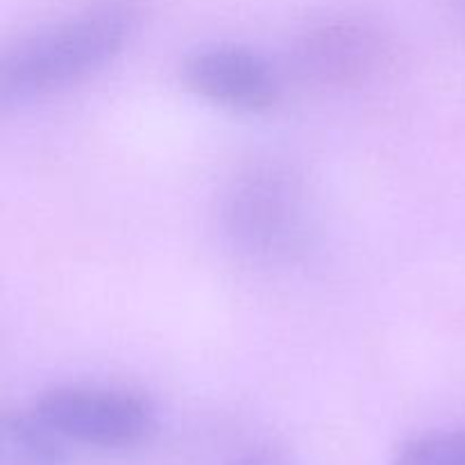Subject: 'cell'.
I'll return each instance as SVG.
<instances>
[{
  "label": "cell",
  "mask_w": 465,
  "mask_h": 465,
  "mask_svg": "<svg viewBox=\"0 0 465 465\" xmlns=\"http://www.w3.org/2000/svg\"><path fill=\"white\" fill-rule=\"evenodd\" d=\"M143 12V0H95L32 32L3 54L0 100L27 103L95 75L130 44Z\"/></svg>",
  "instance_id": "1"
},
{
  "label": "cell",
  "mask_w": 465,
  "mask_h": 465,
  "mask_svg": "<svg viewBox=\"0 0 465 465\" xmlns=\"http://www.w3.org/2000/svg\"><path fill=\"white\" fill-rule=\"evenodd\" d=\"M312 227L302 180L277 163L241 173L221 204V230L239 257L262 266L286 263L304 250Z\"/></svg>",
  "instance_id": "2"
},
{
  "label": "cell",
  "mask_w": 465,
  "mask_h": 465,
  "mask_svg": "<svg viewBox=\"0 0 465 465\" xmlns=\"http://www.w3.org/2000/svg\"><path fill=\"white\" fill-rule=\"evenodd\" d=\"M32 411L66 443L98 450L136 448L157 430L154 404L116 386H53L35 400Z\"/></svg>",
  "instance_id": "3"
},
{
  "label": "cell",
  "mask_w": 465,
  "mask_h": 465,
  "mask_svg": "<svg viewBox=\"0 0 465 465\" xmlns=\"http://www.w3.org/2000/svg\"><path fill=\"white\" fill-rule=\"evenodd\" d=\"M393 59V39L363 16H331L295 39L291 64L302 82L352 89L375 80Z\"/></svg>",
  "instance_id": "4"
},
{
  "label": "cell",
  "mask_w": 465,
  "mask_h": 465,
  "mask_svg": "<svg viewBox=\"0 0 465 465\" xmlns=\"http://www.w3.org/2000/svg\"><path fill=\"white\" fill-rule=\"evenodd\" d=\"M182 80L198 98L241 114H262L282 98L277 68L257 50L218 44L195 50L182 64Z\"/></svg>",
  "instance_id": "5"
},
{
  "label": "cell",
  "mask_w": 465,
  "mask_h": 465,
  "mask_svg": "<svg viewBox=\"0 0 465 465\" xmlns=\"http://www.w3.org/2000/svg\"><path fill=\"white\" fill-rule=\"evenodd\" d=\"M66 440L35 411H5L0 418V465H66Z\"/></svg>",
  "instance_id": "6"
},
{
  "label": "cell",
  "mask_w": 465,
  "mask_h": 465,
  "mask_svg": "<svg viewBox=\"0 0 465 465\" xmlns=\"http://www.w3.org/2000/svg\"><path fill=\"white\" fill-rule=\"evenodd\" d=\"M393 465H465V425L411 436L398 448Z\"/></svg>",
  "instance_id": "7"
},
{
  "label": "cell",
  "mask_w": 465,
  "mask_h": 465,
  "mask_svg": "<svg viewBox=\"0 0 465 465\" xmlns=\"http://www.w3.org/2000/svg\"><path fill=\"white\" fill-rule=\"evenodd\" d=\"M232 465H295L293 459L280 448H272V445H263V448L248 450L245 454H241Z\"/></svg>",
  "instance_id": "8"
},
{
  "label": "cell",
  "mask_w": 465,
  "mask_h": 465,
  "mask_svg": "<svg viewBox=\"0 0 465 465\" xmlns=\"http://www.w3.org/2000/svg\"><path fill=\"white\" fill-rule=\"evenodd\" d=\"M463 5H465V0H463Z\"/></svg>",
  "instance_id": "9"
}]
</instances>
